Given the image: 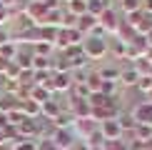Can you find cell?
Here are the masks:
<instances>
[{
    "mask_svg": "<svg viewBox=\"0 0 152 150\" xmlns=\"http://www.w3.org/2000/svg\"><path fill=\"white\" fill-rule=\"evenodd\" d=\"M82 53H85L87 60H102L107 53H110V43L107 38H100V35H87L82 40Z\"/></svg>",
    "mask_w": 152,
    "mask_h": 150,
    "instance_id": "6da1fadb",
    "label": "cell"
},
{
    "mask_svg": "<svg viewBox=\"0 0 152 150\" xmlns=\"http://www.w3.org/2000/svg\"><path fill=\"white\" fill-rule=\"evenodd\" d=\"M130 115L135 125H147L152 128V100H140V103H135L130 108Z\"/></svg>",
    "mask_w": 152,
    "mask_h": 150,
    "instance_id": "7a4b0ae2",
    "label": "cell"
},
{
    "mask_svg": "<svg viewBox=\"0 0 152 150\" xmlns=\"http://www.w3.org/2000/svg\"><path fill=\"white\" fill-rule=\"evenodd\" d=\"M120 18H117V12H115V8H105L102 10V15L97 18V25L102 28V33H117V28H120Z\"/></svg>",
    "mask_w": 152,
    "mask_h": 150,
    "instance_id": "3957f363",
    "label": "cell"
},
{
    "mask_svg": "<svg viewBox=\"0 0 152 150\" xmlns=\"http://www.w3.org/2000/svg\"><path fill=\"white\" fill-rule=\"evenodd\" d=\"M53 140H55V145H58L60 150H70L75 145V140H77V135H75V130L72 128H55V133H53Z\"/></svg>",
    "mask_w": 152,
    "mask_h": 150,
    "instance_id": "277c9868",
    "label": "cell"
},
{
    "mask_svg": "<svg viewBox=\"0 0 152 150\" xmlns=\"http://www.w3.org/2000/svg\"><path fill=\"white\" fill-rule=\"evenodd\" d=\"M97 128H100V133L105 135V143H112V140H122V138H125L122 128H120V123H117V118H115V120H105V123H100Z\"/></svg>",
    "mask_w": 152,
    "mask_h": 150,
    "instance_id": "5b68a950",
    "label": "cell"
},
{
    "mask_svg": "<svg viewBox=\"0 0 152 150\" xmlns=\"http://www.w3.org/2000/svg\"><path fill=\"white\" fill-rule=\"evenodd\" d=\"M62 110H65V108H62V105L58 103V100H55V95L50 98L48 103H42V105H40V115L45 118V120H50V123H53V120H55V118L60 115Z\"/></svg>",
    "mask_w": 152,
    "mask_h": 150,
    "instance_id": "8992f818",
    "label": "cell"
},
{
    "mask_svg": "<svg viewBox=\"0 0 152 150\" xmlns=\"http://www.w3.org/2000/svg\"><path fill=\"white\" fill-rule=\"evenodd\" d=\"M95 28H97V18H95V15L85 12V15H80V18H77V30H80L85 38H87V35H92V33H95Z\"/></svg>",
    "mask_w": 152,
    "mask_h": 150,
    "instance_id": "52a82bcc",
    "label": "cell"
},
{
    "mask_svg": "<svg viewBox=\"0 0 152 150\" xmlns=\"http://www.w3.org/2000/svg\"><path fill=\"white\" fill-rule=\"evenodd\" d=\"M53 85H55V95H58V93H65V90H72L70 73H55L53 75Z\"/></svg>",
    "mask_w": 152,
    "mask_h": 150,
    "instance_id": "ba28073f",
    "label": "cell"
},
{
    "mask_svg": "<svg viewBox=\"0 0 152 150\" xmlns=\"http://www.w3.org/2000/svg\"><path fill=\"white\" fill-rule=\"evenodd\" d=\"M137 80H140V73H137L132 65H127V68H122V70H120V83H122V85L135 88V85H137Z\"/></svg>",
    "mask_w": 152,
    "mask_h": 150,
    "instance_id": "9c48e42d",
    "label": "cell"
},
{
    "mask_svg": "<svg viewBox=\"0 0 152 150\" xmlns=\"http://www.w3.org/2000/svg\"><path fill=\"white\" fill-rule=\"evenodd\" d=\"M20 108V100H18L15 95H0V112L3 115H8V112H12V110H18Z\"/></svg>",
    "mask_w": 152,
    "mask_h": 150,
    "instance_id": "30bf717a",
    "label": "cell"
},
{
    "mask_svg": "<svg viewBox=\"0 0 152 150\" xmlns=\"http://www.w3.org/2000/svg\"><path fill=\"white\" fill-rule=\"evenodd\" d=\"M65 12H70V15L80 18L87 12V0H67L65 3Z\"/></svg>",
    "mask_w": 152,
    "mask_h": 150,
    "instance_id": "8fae6325",
    "label": "cell"
},
{
    "mask_svg": "<svg viewBox=\"0 0 152 150\" xmlns=\"http://www.w3.org/2000/svg\"><path fill=\"white\" fill-rule=\"evenodd\" d=\"M120 115V110H112V108H95L92 110V120H97V123H105V120H115V118Z\"/></svg>",
    "mask_w": 152,
    "mask_h": 150,
    "instance_id": "7c38bea8",
    "label": "cell"
},
{
    "mask_svg": "<svg viewBox=\"0 0 152 150\" xmlns=\"http://www.w3.org/2000/svg\"><path fill=\"white\" fill-rule=\"evenodd\" d=\"M97 75L102 78V83H120V68L115 65H107V68H100Z\"/></svg>",
    "mask_w": 152,
    "mask_h": 150,
    "instance_id": "4fadbf2b",
    "label": "cell"
},
{
    "mask_svg": "<svg viewBox=\"0 0 152 150\" xmlns=\"http://www.w3.org/2000/svg\"><path fill=\"white\" fill-rule=\"evenodd\" d=\"M50 98H53V93H50L48 88H42V85H33V90H30V100H35L37 105H42V103H48Z\"/></svg>",
    "mask_w": 152,
    "mask_h": 150,
    "instance_id": "5bb4252c",
    "label": "cell"
},
{
    "mask_svg": "<svg viewBox=\"0 0 152 150\" xmlns=\"http://www.w3.org/2000/svg\"><path fill=\"white\" fill-rule=\"evenodd\" d=\"M85 85H87V90H90V93H100V90H102V78L97 75V70H87Z\"/></svg>",
    "mask_w": 152,
    "mask_h": 150,
    "instance_id": "9a60e30c",
    "label": "cell"
},
{
    "mask_svg": "<svg viewBox=\"0 0 152 150\" xmlns=\"http://www.w3.org/2000/svg\"><path fill=\"white\" fill-rule=\"evenodd\" d=\"M20 110L25 118H40V105L35 103V100H23L20 103Z\"/></svg>",
    "mask_w": 152,
    "mask_h": 150,
    "instance_id": "2e32d148",
    "label": "cell"
},
{
    "mask_svg": "<svg viewBox=\"0 0 152 150\" xmlns=\"http://www.w3.org/2000/svg\"><path fill=\"white\" fill-rule=\"evenodd\" d=\"M53 45L50 43H42V40H35L33 43V55H40V58H53Z\"/></svg>",
    "mask_w": 152,
    "mask_h": 150,
    "instance_id": "e0dca14e",
    "label": "cell"
},
{
    "mask_svg": "<svg viewBox=\"0 0 152 150\" xmlns=\"http://www.w3.org/2000/svg\"><path fill=\"white\" fill-rule=\"evenodd\" d=\"M105 8H110V0H87V12L95 15V18L102 15Z\"/></svg>",
    "mask_w": 152,
    "mask_h": 150,
    "instance_id": "ac0fdd59",
    "label": "cell"
},
{
    "mask_svg": "<svg viewBox=\"0 0 152 150\" xmlns=\"http://www.w3.org/2000/svg\"><path fill=\"white\" fill-rule=\"evenodd\" d=\"M117 123H120V128H122V133H125V135H130L132 130H135V120H132L130 112H122V115H117Z\"/></svg>",
    "mask_w": 152,
    "mask_h": 150,
    "instance_id": "d6986e66",
    "label": "cell"
},
{
    "mask_svg": "<svg viewBox=\"0 0 152 150\" xmlns=\"http://www.w3.org/2000/svg\"><path fill=\"white\" fill-rule=\"evenodd\" d=\"M35 150H60V148L55 145V140H53V138H37Z\"/></svg>",
    "mask_w": 152,
    "mask_h": 150,
    "instance_id": "ffe728a7",
    "label": "cell"
},
{
    "mask_svg": "<svg viewBox=\"0 0 152 150\" xmlns=\"http://www.w3.org/2000/svg\"><path fill=\"white\" fill-rule=\"evenodd\" d=\"M140 3H142V0H120V8L125 10V15H130V12L140 10Z\"/></svg>",
    "mask_w": 152,
    "mask_h": 150,
    "instance_id": "44dd1931",
    "label": "cell"
},
{
    "mask_svg": "<svg viewBox=\"0 0 152 150\" xmlns=\"http://www.w3.org/2000/svg\"><path fill=\"white\" fill-rule=\"evenodd\" d=\"M135 88L140 93H152V78H150V75H140V80H137Z\"/></svg>",
    "mask_w": 152,
    "mask_h": 150,
    "instance_id": "7402d4cb",
    "label": "cell"
},
{
    "mask_svg": "<svg viewBox=\"0 0 152 150\" xmlns=\"http://www.w3.org/2000/svg\"><path fill=\"white\" fill-rule=\"evenodd\" d=\"M20 73L23 70L15 65V60H10L8 62V70H5V80H18V78H20Z\"/></svg>",
    "mask_w": 152,
    "mask_h": 150,
    "instance_id": "603a6c76",
    "label": "cell"
},
{
    "mask_svg": "<svg viewBox=\"0 0 152 150\" xmlns=\"http://www.w3.org/2000/svg\"><path fill=\"white\" fill-rule=\"evenodd\" d=\"M35 143L37 140H20V138H18V140L12 143V150H35Z\"/></svg>",
    "mask_w": 152,
    "mask_h": 150,
    "instance_id": "cb8c5ba5",
    "label": "cell"
},
{
    "mask_svg": "<svg viewBox=\"0 0 152 150\" xmlns=\"http://www.w3.org/2000/svg\"><path fill=\"white\" fill-rule=\"evenodd\" d=\"M105 150H127V140H112V143H105Z\"/></svg>",
    "mask_w": 152,
    "mask_h": 150,
    "instance_id": "d4e9b609",
    "label": "cell"
},
{
    "mask_svg": "<svg viewBox=\"0 0 152 150\" xmlns=\"http://www.w3.org/2000/svg\"><path fill=\"white\" fill-rule=\"evenodd\" d=\"M8 18H10V10H8V8H3V5H0V28H3V25L8 23Z\"/></svg>",
    "mask_w": 152,
    "mask_h": 150,
    "instance_id": "484cf974",
    "label": "cell"
},
{
    "mask_svg": "<svg viewBox=\"0 0 152 150\" xmlns=\"http://www.w3.org/2000/svg\"><path fill=\"white\" fill-rule=\"evenodd\" d=\"M70 150H90V145H87V140H75V145Z\"/></svg>",
    "mask_w": 152,
    "mask_h": 150,
    "instance_id": "4316f807",
    "label": "cell"
},
{
    "mask_svg": "<svg viewBox=\"0 0 152 150\" xmlns=\"http://www.w3.org/2000/svg\"><path fill=\"white\" fill-rule=\"evenodd\" d=\"M145 43H147V48L152 50V30H150V33H147V35H145Z\"/></svg>",
    "mask_w": 152,
    "mask_h": 150,
    "instance_id": "83f0119b",
    "label": "cell"
},
{
    "mask_svg": "<svg viewBox=\"0 0 152 150\" xmlns=\"http://www.w3.org/2000/svg\"><path fill=\"white\" fill-rule=\"evenodd\" d=\"M0 150H12V145H10V143H3V145H0Z\"/></svg>",
    "mask_w": 152,
    "mask_h": 150,
    "instance_id": "f1b7e54d",
    "label": "cell"
}]
</instances>
